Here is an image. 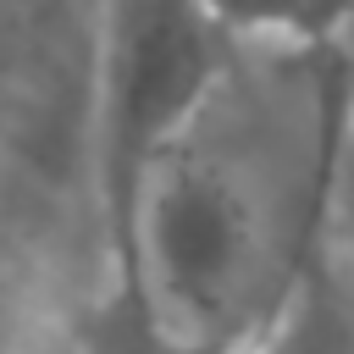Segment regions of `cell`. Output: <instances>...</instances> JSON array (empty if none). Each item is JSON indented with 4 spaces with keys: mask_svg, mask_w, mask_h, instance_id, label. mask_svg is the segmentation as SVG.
Here are the masks:
<instances>
[{
    "mask_svg": "<svg viewBox=\"0 0 354 354\" xmlns=\"http://www.w3.org/2000/svg\"><path fill=\"white\" fill-rule=\"evenodd\" d=\"M199 133V127H194ZM194 133L155 166L133 238L111 271H138L171 332L194 354H238L254 343V299L266 288V210L221 155Z\"/></svg>",
    "mask_w": 354,
    "mask_h": 354,
    "instance_id": "obj_1",
    "label": "cell"
},
{
    "mask_svg": "<svg viewBox=\"0 0 354 354\" xmlns=\"http://www.w3.org/2000/svg\"><path fill=\"white\" fill-rule=\"evenodd\" d=\"M232 33L199 0H105L100 94H94V171L105 254L122 260L155 166L199 127L221 77Z\"/></svg>",
    "mask_w": 354,
    "mask_h": 354,
    "instance_id": "obj_2",
    "label": "cell"
},
{
    "mask_svg": "<svg viewBox=\"0 0 354 354\" xmlns=\"http://www.w3.org/2000/svg\"><path fill=\"white\" fill-rule=\"evenodd\" d=\"M72 354H194V348L171 332L138 271H111Z\"/></svg>",
    "mask_w": 354,
    "mask_h": 354,
    "instance_id": "obj_3",
    "label": "cell"
},
{
    "mask_svg": "<svg viewBox=\"0 0 354 354\" xmlns=\"http://www.w3.org/2000/svg\"><path fill=\"white\" fill-rule=\"evenodd\" d=\"M232 39L271 44H337L354 22V0H199Z\"/></svg>",
    "mask_w": 354,
    "mask_h": 354,
    "instance_id": "obj_4",
    "label": "cell"
},
{
    "mask_svg": "<svg viewBox=\"0 0 354 354\" xmlns=\"http://www.w3.org/2000/svg\"><path fill=\"white\" fill-rule=\"evenodd\" d=\"M50 321V288L33 254L0 238V354H39Z\"/></svg>",
    "mask_w": 354,
    "mask_h": 354,
    "instance_id": "obj_5",
    "label": "cell"
},
{
    "mask_svg": "<svg viewBox=\"0 0 354 354\" xmlns=\"http://www.w3.org/2000/svg\"><path fill=\"white\" fill-rule=\"evenodd\" d=\"M332 332H343V326L326 321V310L299 304V310H282V321L271 332H260L254 343H243L238 354H354V343H343Z\"/></svg>",
    "mask_w": 354,
    "mask_h": 354,
    "instance_id": "obj_6",
    "label": "cell"
},
{
    "mask_svg": "<svg viewBox=\"0 0 354 354\" xmlns=\"http://www.w3.org/2000/svg\"><path fill=\"white\" fill-rule=\"evenodd\" d=\"M337 83H343V111H348V133H354V22L337 39Z\"/></svg>",
    "mask_w": 354,
    "mask_h": 354,
    "instance_id": "obj_7",
    "label": "cell"
}]
</instances>
